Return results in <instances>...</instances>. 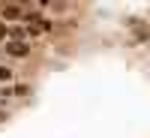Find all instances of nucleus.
I'll list each match as a JSON object with an SVG mask.
<instances>
[{
    "instance_id": "2",
    "label": "nucleus",
    "mask_w": 150,
    "mask_h": 138,
    "mask_svg": "<svg viewBox=\"0 0 150 138\" xmlns=\"http://www.w3.org/2000/svg\"><path fill=\"white\" fill-rule=\"evenodd\" d=\"M0 15H3V21H18V18H24V12H21V6L9 3V6H0Z\"/></svg>"
},
{
    "instance_id": "3",
    "label": "nucleus",
    "mask_w": 150,
    "mask_h": 138,
    "mask_svg": "<svg viewBox=\"0 0 150 138\" xmlns=\"http://www.w3.org/2000/svg\"><path fill=\"white\" fill-rule=\"evenodd\" d=\"M0 81H12V69L9 66H0Z\"/></svg>"
},
{
    "instance_id": "6",
    "label": "nucleus",
    "mask_w": 150,
    "mask_h": 138,
    "mask_svg": "<svg viewBox=\"0 0 150 138\" xmlns=\"http://www.w3.org/2000/svg\"><path fill=\"white\" fill-rule=\"evenodd\" d=\"M3 120H9V114H6V111H0V123H3Z\"/></svg>"
},
{
    "instance_id": "5",
    "label": "nucleus",
    "mask_w": 150,
    "mask_h": 138,
    "mask_svg": "<svg viewBox=\"0 0 150 138\" xmlns=\"http://www.w3.org/2000/svg\"><path fill=\"white\" fill-rule=\"evenodd\" d=\"M27 90H30L27 84H18V87H15V96H24V93H27Z\"/></svg>"
},
{
    "instance_id": "4",
    "label": "nucleus",
    "mask_w": 150,
    "mask_h": 138,
    "mask_svg": "<svg viewBox=\"0 0 150 138\" xmlns=\"http://www.w3.org/2000/svg\"><path fill=\"white\" fill-rule=\"evenodd\" d=\"M6 36H9V24L0 21V42H6Z\"/></svg>"
},
{
    "instance_id": "1",
    "label": "nucleus",
    "mask_w": 150,
    "mask_h": 138,
    "mask_svg": "<svg viewBox=\"0 0 150 138\" xmlns=\"http://www.w3.org/2000/svg\"><path fill=\"white\" fill-rule=\"evenodd\" d=\"M6 54H12V57H27L30 54V45L27 42H6Z\"/></svg>"
}]
</instances>
